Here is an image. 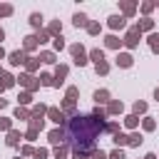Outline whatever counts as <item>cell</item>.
I'll use <instances>...</instances> for the list:
<instances>
[{"instance_id":"obj_6","label":"cell","mask_w":159,"mask_h":159,"mask_svg":"<svg viewBox=\"0 0 159 159\" xmlns=\"http://www.w3.org/2000/svg\"><path fill=\"white\" fill-rule=\"evenodd\" d=\"M27 57H30V55H27L22 47H20V50H12V52H7V65H10V67H20V65L27 62Z\"/></svg>"},{"instance_id":"obj_59","label":"cell","mask_w":159,"mask_h":159,"mask_svg":"<svg viewBox=\"0 0 159 159\" xmlns=\"http://www.w3.org/2000/svg\"><path fill=\"white\" fill-rule=\"evenodd\" d=\"M2 92H5V84H2V82H0V97H2Z\"/></svg>"},{"instance_id":"obj_12","label":"cell","mask_w":159,"mask_h":159,"mask_svg":"<svg viewBox=\"0 0 159 159\" xmlns=\"http://www.w3.org/2000/svg\"><path fill=\"white\" fill-rule=\"evenodd\" d=\"M114 65H117V67H122V70H129V67L134 65V57H132V52H117V57H114Z\"/></svg>"},{"instance_id":"obj_42","label":"cell","mask_w":159,"mask_h":159,"mask_svg":"<svg viewBox=\"0 0 159 159\" xmlns=\"http://www.w3.org/2000/svg\"><path fill=\"white\" fill-rule=\"evenodd\" d=\"M65 97H67V99H75V102H77V97H80V87L70 84V87L65 89Z\"/></svg>"},{"instance_id":"obj_61","label":"cell","mask_w":159,"mask_h":159,"mask_svg":"<svg viewBox=\"0 0 159 159\" xmlns=\"http://www.w3.org/2000/svg\"><path fill=\"white\" fill-rule=\"evenodd\" d=\"M12 159H25V157H20V154H17V157H12Z\"/></svg>"},{"instance_id":"obj_39","label":"cell","mask_w":159,"mask_h":159,"mask_svg":"<svg viewBox=\"0 0 159 159\" xmlns=\"http://www.w3.org/2000/svg\"><path fill=\"white\" fill-rule=\"evenodd\" d=\"M67 45H65V37L60 35V37H52V52H62Z\"/></svg>"},{"instance_id":"obj_22","label":"cell","mask_w":159,"mask_h":159,"mask_svg":"<svg viewBox=\"0 0 159 159\" xmlns=\"http://www.w3.org/2000/svg\"><path fill=\"white\" fill-rule=\"evenodd\" d=\"M122 124H124L127 129H132V132H137V127L142 124V119H139L137 114H124V119H122Z\"/></svg>"},{"instance_id":"obj_33","label":"cell","mask_w":159,"mask_h":159,"mask_svg":"<svg viewBox=\"0 0 159 159\" xmlns=\"http://www.w3.org/2000/svg\"><path fill=\"white\" fill-rule=\"evenodd\" d=\"M30 109H32V114H35V117H47V109H50V107H47L45 102H35Z\"/></svg>"},{"instance_id":"obj_40","label":"cell","mask_w":159,"mask_h":159,"mask_svg":"<svg viewBox=\"0 0 159 159\" xmlns=\"http://www.w3.org/2000/svg\"><path fill=\"white\" fill-rule=\"evenodd\" d=\"M117 132H122V129H119V122L109 119V122H107V127H104V134H112V137H114Z\"/></svg>"},{"instance_id":"obj_10","label":"cell","mask_w":159,"mask_h":159,"mask_svg":"<svg viewBox=\"0 0 159 159\" xmlns=\"http://www.w3.org/2000/svg\"><path fill=\"white\" fill-rule=\"evenodd\" d=\"M137 2H132V0H119V15L122 17H134L137 15Z\"/></svg>"},{"instance_id":"obj_27","label":"cell","mask_w":159,"mask_h":159,"mask_svg":"<svg viewBox=\"0 0 159 159\" xmlns=\"http://www.w3.org/2000/svg\"><path fill=\"white\" fill-rule=\"evenodd\" d=\"M137 27L142 30V35H144V32L152 35V32H154V20H152V17H142V20L137 22Z\"/></svg>"},{"instance_id":"obj_36","label":"cell","mask_w":159,"mask_h":159,"mask_svg":"<svg viewBox=\"0 0 159 159\" xmlns=\"http://www.w3.org/2000/svg\"><path fill=\"white\" fill-rule=\"evenodd\" d=\"M40 87H52L55 84V75H50V72H40Z\"/></svg>"},{"instance_id":"obj_28","label":"cell","mask_w":159,"mask_h":159,"mask_svg":"<svg viewBox=\"0 0 159 159\" xmlns=\"http://www.w3.org/2000/svg\"><path fill=\"white\" fill-rule=\"evenodd\" d=\"M147 109H149V104H147L144 99H137V102L132 104V114H137V117H144Z\"/></svg>"},{"instance_id":"obj_30","label":"cell","mask_w":159,"mask_h":159,"mask_svg":"<svg viewBox=\"0 0 159 159\" xmlns=\"http://www.w3.org/2000/svg\"><path fill=\"white\" fill-rule=\"evenodd\" d=\"M47 32H50V37H60V35H62V22H60V20H50Z\"/></svg>"},{"instance_id":"obj_32","label":"cell","mask_w":159,"mask_h":159,"mask_svg":"<svg viewBox=\"0 0 159 159\" xmlns=\"http://www.w3.org/2000/svg\"><path fill=\"white\" fill-rule=\"evenodd\" d=\"M127 142H129V134H124V132H117V134L112 137V144H114L117 149H122V147H127Z\"/></svg>"},{"instance_id":"obj_16","label":"cell","mask_w":159,"mask_h":159,"mask_svg":"<svg viewBox=\"0 0 159 159\" xmlns=\"http://www.w3.org/2000/svg\"><path fill=\"white\" fill-rule=\"evenodd\" d=\"M122 45H124V40H119V35H114V32L104 35V47H107V50H117V52H119Z\"/></svg>"},{"instance_id":"obj_52","label":"cell","mask_w":159,"mask_h":159,"mask_svg":"<svg viewBox=\"0 0 159 159\" xmlns=\"http://www.w3.org/2000/svg\"><path fill=\"white\" fill-rule=\"evenodd\" d=\"M107 157H109V159H127V157H124V149H117V147H114L112 152H107Z\"/></svg>"},{"instance_id":"obj_55","label":"cell","mask_w":159,"mask_h":159,"mask_svg":"<svg viewBox=\"0 0 159 159\" xmlns=\"http://www.w3.org/2000/svg\"><path fill=\"white\" fill-rule=\"evenodd\" d=\"M5 57H7V52H5V47L0 45V60H5Z\"/></svg>"},{"instance_id":"obj_7","label":"cell","mask_w":159,"mask_h":159,"mask_svg":"<svg viewBox=\"0 0 159 159\" xmlns=\"http://www.w3.org/2000/svg\"><path fill=\"white\" fill-rule=\"evenodd\" d=\"M47 119H50L52 124H57V127H65V124H67V114H65L60 107H50V109H47Z\"/></svg>"},{"instance_id":"obj_41","label":"cell","mask_w":159,"mask_h":159,"mask_svg":"<svg viewBox=\"0 0 159 159\" xmlns=\"http://www.w3.org/2000/svg\"><path fill=\"white\" fill-rule=\"evenodd\" d=\"M94 72H97V75H102V77H107V75H109V62L104 60V62L94 65Z\"/></svg>"},{"instance_id":"obj_3","label":"cell","mask_w":159,"mask_h":159,"mask_svg":"<svg viewBox=\"0 0 159 159\" xmlns=\"http://www.w3.org/2000/svg\"><path fill=\"white\" fill-rule=\"evenodd\" d=\"M17 84H20L22 89L32 92V94L40 89V80H37L35 75H27V72H20V75H17Z\"/></svg>"},{"instance_id":"obj_21","label":"cell","mask_w":159,"mask_h":159,"mask_svg":"<svg viewBox=\"0 0 159 159\" xmlns=\"http://www.w3.org/2000/svg\"><path fill=\"white\" fill-rule=\"evenodd\" d=\"M40 65H42V62H40V57L30 55V57H27V62H25V72H27V75H35V72L40 70Z\"/></svg>"},{"instance_id":"obj_37","label":"cell","mask_w":159,"mask_h":159,"mask_svg":"<svg viewBox=\"0 0 159 159\" xmlns=\"http://www.w3.org/2000/svg\"><path fill=\"white\" fill-rule=\"evenodd\" d=\"M144 142V137L139 134V132H129V142H127V147H139Z\"/></svg>"},{"instance_id":"obj_17","label":"cell","mask_w":159,"mask_h":159,"mask_svg":"<svg viewBox=\"0 0 159 159\" xmlns=\"http://www.w3.org/2000/svg\"><path fill=\"white\" fill-rule=\"evenodd\" d=\"M37 47H40V42H37V35H25V37H22V50H25L27 55H30V52H35Z\"/></svg>"},{"instance_id":"obj_43","label":"cell","mask_w":159,"mask_h":159,"mask_svg":"<svg viewBox=\"0 0 159 159\" xmlns=\"http://www.w3.org/2000/svg\"><path fill=\"white\" fill-rule=\"evenodd\" d=\"M89 114H92V117H97V119H104V122H107V109H104V107H97V104H94Z\"/></svg>"},{"instance_id":"obj_45","label":"cell","mask_w":159,"mask_h":159,"mask_svg":"<svg viewBox=\"0 0 159 159\" xmlns=\"http://www.w3.org/2000/svg\"><path fill=\"white\" fill-rule=\"evenodd\" d=\"M47 157H50V149H47V147H35L32 159H47Z\"/></svg>"},{"instance_id":"obj_9","label":"cell","mask_w":159,"mask_h":159,"mask_svg":"<svg viewBox=\"0 0 159 159\" xmlns=\"http://www.w3.org/2000/svg\"><path fill=\"white\" fill-rule=\"evenodd\" d=\"M107 27H109L112 32L124 30V27H127V17H122L119 12H114V15H109V17H107Z\"/></svg>"},{"instance_id":"obj_25","label":"cell","mask_w":159,"mask_h":159,"mask_svg":"<svg viewBox=\"0 0 159 159\" xmlns=\"http://www.w3.org/2000/svg\"><path fill=\"white\" fill-rule=\"evenodd\" d=\"M87 57H89V62L99 65V62H104V50H102V47H92V50L87 52Z\"/></svg>"},{"instance_id":"obj_8","label":"cell","mask_w":159,"mask_h":159,"mask_svg":"<svg viewBox=\"0 0 159 159\" xmlns=\"http://www.w3.org/2000/svg\"><path fill=\"white\" fill-rule=\"evenodd\" d=\"M52 75H55V84H52V87L60 89V87L65 84L67 75H70V67H67V65H55V72H52Z\"/></svg>"},{"instance_id":"obj_48","label":"cell","mask_w":159,"mask_h":159,"mask_svg":"<svg viewBox=\"0 0 159 159\" xmlns=\"http://www.w3.org/2000/svg\"><path fill=\"white\" fill-rule=\"evenodd\" d=\"M70 159H89V152H84V149H72V152H70Z\"/></svg>"},{"instance_id":"obj_49","label":"cell","mask_w":159,"mask_h":159,"mask_svg":"<svg viewBox=\"0 0 159 159\" xmlns=\"http://www.w3.org/2000/svg\"><path fill=\"white\" fill-rule=\"evenodd\" d=\"M89 159H109V157H107V152H104V149H99V147H94V149L89 152Z\"/></svg>"},{"instance_id":"obj_13","label":"cell","mask_w":159,"mask_h":159,"mask_svg":"<svg viewBox=\"0 0 159 159\" xmlns=\"http://www.w3.org/2000/svg\"><path fill=\"white\" fill-rule=\"evenodd\" d=\"M92 99H94V104H97V107H107V104L112 102V94H109V89H94Z\"/></svg>"},{"instance_id":"obj_54","label":"cell","mask_w":159,"mask_h":159,"mask_svg":"<svg viewBox=\"0 0 159 159\" xmlns=\"http://www.w3.org/2000/svg\"><path fill=\"white\" fill-rule=\"evenodd\" d=\"M5 107H7V99H5V97H0V112H2Z\"/></svg>"},{"instance_id":"obj_26","label":"cell","mask_w":159,"mask_h":159,"mask_svg":"<svg viewBox=\"0 0 159 159\" xmlns=\"http://www.w3.org/2000/svg\"><path fill=\"white\" fill-rule=\"evenodd\" d=\"M0 82L5 84V89H10V87H15V84H17V77H15V75H10L7 70H2V72H0Z\"/></svg>"},{"instance_id":"obj_23","label":"cell","mask_w":159,"mask_h":159,"mask_svg":"<svg viewBox=\"0 0 159 159\" xmlns=\"http://www.w3.org/2000/svg\"><path fill=\"white\" fill-rule=\"evenodd\" d=\"M70 152H72V147L65 142V144H60V147H55V149H52V157H55V159H67V157H70Z\"/></svg>"},{"instance_id":"obj_24","label":"cell","mask_w":159,"mask_h":159,"mask_svg":"<svg viewBox=\"0 0 159 159\" xmlns=\"http://www.w3.org/2000/svg\"><path fill=\"white\" fill-rule=\"evenodd\" d=\"M27 22H30V27H32V30H37V32H40V30H42L45 17H42V12H30V20H27Z\"/></svg>"},{"instance_id":"obj_19","label":"cell","mask_w":159,"mask_h":159,"mask_svg":"<svg viewBox=\"0 0 159 159\" xmlns=\"http://www.w3.org/2000/svg\"><path fill=\"white\" fill-rule=\"evenodd\" d=\"M30 117H32V109H27V107H15V112H12V119H20V122H30Z\"/></svg>"},{"instance_id":"obj_38","label":"cell","mask_w":159,"mask_h":159,"mask_svg":"<svg viewBox=\"0 0 159 159\" xmlns=\"http://www.w3.org/2000/svg\"><path fill=\"white\" fill-rule=\"evenodd\" d=\"M87 35H92V37H97V35H102V25L92 20V22L87 25Z\"/></svg>"},{"instance_id":"obj_60","label":"cell","mask_w":159,"mask_h":159,"mask_svg":"<svg viewBox=\"0 0 159 159\" xmlns=\"http://www.w3.org/2000/svg\"><path fill=\"white\" fill-rule=\"evenodd\" d=\"M154 7H159V0H154Z\"/></svg>"},{"instance_id":"obj_58","label":"cell","mask_w":159,"mask_h":159,"mask_svg":"<svg viewBox=\"0 0 159 159\" xmlns=\"http://www.w3.org/2000/svg\"><path fill=\"white\" fill-rule=\"evenodd\" d=\"M154 99H157V102H159V87H157V89H154Z\"/></svg>"},{"instance_id":"obj_5","label":"cell","mask_w":159,"mask_h":159,"mask_svg":"<svg viewBox=\"0 0 159 159\" xmlns=\"http://www.w3.org/2000/svg\"><path fill=\"white\" fill-rule=\"evenodd\" d=\"M47 142H50L52 147L65 144V142H67V132H65V127H55V129H50V132H47Z\"/></svg>"},{"instance_id":"obj_51","label":"cell","mask_w":159,"mask_h":159,"mask_svg":"<svg viewBox=\"0 0 159 159\" xmlns=\"http://www.w3.org/2000/svg\"><path fill=\"white\" fill-rule=\"evenodd\" d=\"M37 137H40V132H35V129H30V127H27V132H25V142H27V144H32Z\"/></svg>"},{"instance_id":"obj_29","label":"cell","mask_w":159,"mask_h":159,"mask_svg":"<svg viewBox=\"0 0 159 159\" xmlns=\"http://www.w3.org/2000/svg\"><path fill=\"white\" fill-rule=\"evenodd\" d=\"M45 119H47V117H35V114H32L30 122H27V127L35 129V132H42V129H45Z\"/></svg>"},{"instance_id":"obj_63","label":"cell","mask_w":159,"mask_h":159,"mask_svg":"<svg viewBox=\"0 0 159 159\" xmlns=\"http://www.w3.org/2000/svg\"><path fill=\"white\" fill-rule=\"evenodd\" d=\"M142 159H144V157H142Z\"/></svg>"},{"instance_id":"obj_35","label":"cell","mask_w":159,"mask_h":159,"mask_svg":"<svg viewBox=\"0 0 159 159\" xmlns=\"http://www.w3.org/2000/svg\"><path fill=\"white\" fill-rule=\"evenodd\" d=\"M147 45H149V50H152L154 55H159V32H152V35L147 37Z\"/></svg>"},{"instance_id":"obj_47","label":"cell","mask_w":159,"mask_h":159,"mask_svg":"<svg viewBox=\"0 0 159 159\" xmlns=\"http://www.w3.org/2000/svg\"><path fill=\"white\" fill-rule=\"evenodd\" d=\"M10 129H15V127H12V119H7V117H2V114H0V132H5V134H7Z\"/></svg>"},{"instance_id":"obj_14","label":"cell","mask_w":159,"mask_h":159,"mask_svg":"<svg viewBox=\"0 0 159 159\" xmlns=\"http://www.w3.org/2000/svg\"><path fill=\"white\" fill-rule=\"evenodd\" d=\"M60 109L67 114V119H72V117H77V114H80V112H77V102H75V99H67V97L60 102Z\"/></svg>"},{"instance_id":"obj_4","label":"cell","mask_w":159,"mask_h":159,"mask_svg":"<svg viewBox=\"0 0 159 159\" xmlns=\"http://www.w3.org/2000/svg\"><path fill=\"white\" fill-rule=\"evenodd\" d=\"M122 40H124V47L134 50V47H139V42H142V30H139L137 25H132V27L127 30V35H124Z\"/></svg>"},{"instance_id":"obj_53","label":"cell","mask_w":159,"mask_h":159,"mask_svg":"<svg viewBox=\"0 0 159 159\" xmlns=\"http://www.w3.org/2000/svg\"><path fill=\"white\" fill-rule=\"evenodd\" d=\"M50 40H52V37H50L47 30H40V32H37V42H40V45H45V42H50Z\"/></svg>"},{"instance_id":"obj_1","label":"cell","mask_w":159,"mask_h":159,"mask_svg":"<svg viewBox=\"0 0 159 159\" xmlns=\"http://www.w3.org/2000/svg\"><path fill=\"white\" fill-rule=\"evenodd\" d=\"M109 122V119H107ZM104 119H97L92 114H77L72 119H67L65 124V132H67V144L72 149H84V152H92L97 144L94 139L99 134H104V127H107Z\"/></svg>"},{"instance_id":"obj_57","label":"cell","mask_w":159,"mask_h":159,"mask_svg":"<svg viewBox=\"0 0 159 159\" xmlns=\"http://www.w3.org/2000/svg\"><path fill=\"white\" fill-rule=\"evenodd\" d=\"M2 40H5V30L0 27V45H2Z\"/></svg>"},{"instance_id":"obj_20","label":"cell","mask_w":159,"mask_h":159,"mask_svg":"<svg viewBox=\"0 0 159 159\" xmlns=\"http://www.w3.org/2000/svg\"><path fill=\"white\" fill-rule=\"evenodd\" d=\"M89 22H92V20H89L84 12H75V15H72V25H75L77 30H80V27H84V30H87V25H89Z\"/></svg>"},{"instance_id":"obj_18","label":"cell","mask_w":159,"mask_h":159,"mask_svg":"<svg viewBox=\"0 0 159 159\" xmlns=\"http://www.w3.org/2000/svg\"><path fill=\"white\" fill-rule=\"evenodd\" d=\"M37 57L42 65H57V52H52V50H40Z\"/></svg>"},{"instance_id":"obj_44","label":"cell","mask_w":159,"mask_h":159,"mask_svg":"<svg viewBox=\"0 0 159 159\" xmlns=\"http://www.w3.org/2000/svg\"><path fill=\"white\" fill-rule=\"evenodd\" d=\"M32 154H35V147H32V144H27V142H25V144H20V157H25V159H27V157H32Z\"/></svg>"},{"instance_id":"obj_62","label":"cell","mask_w":159,"mask_h":159,"mask_svg":"<svg viewBox=\"0 0 159 159\" xmlns=\"http://www.w3.org/2000/svg\"><path fill=\"white\" fill-rule=\"evenodd\" d=\"M0 72H2V67H0Z\"/></svg>"},{"instance_id":"obj_50","label":"cell","mask_w":159,"mask_h":159,"mask_svg":"<svg viewBox=\"0 0 159 159\" xmlns=\"http://www.w3.org/2000/svg\"><path fill=\"white\" fill-rule=\"evenodd\" d=\"M139 10L144 12V17H149V15H152V10H154V2H152V0H147V2H142V5H139Z\"/></svg>"},{"instance_id":"obj_31","label":"cell","mask_w":159,"mask_h":159,"mask_svg":"<svg viewBox=\"0 0 159 159\" xmlns=\"http://www.w3.org/2000/svg\"><path fill=\"white\" fill-rule=\"evenodd\" d=\"M32 102H35V99H32V92H27V89H22V92L17 94V104H20V107H30Z\"/></svg>"},{"instance_id":"obj_11","label":"cell","mask_w":159,"mask_h":159,"mask_svg":"<svg viewBox=\"0 0 159 159\" xmlns=\"http://www.w3.org/2000/svg\"><path fill=\"white\" fill-rule=\"evenodd\" d=\"M22 139H25V134H22L20 129H10V132L5 134V144H7V147H17V149H20Z\"/></svg>"},{"instance_id":"obj_15","label":"cell","mask_w":159,"mask_h":159,"mask_svg":"<svg viewBox=\"0 0 159 159\" xmlns=\"http://www.w3.org/2000/svg\"><path fill=\"white\" fill-rule=\"evenodd\" d=\"M104 109H107V117H119V114H124V102L122 99H112Z\"/></svg>"},{"instance_id":"obj_46","label":"cell","mask_w":159,"mask_h":159,"mask_svg":"<svg viewBox=\"0 0 159 159\" xmlns=\"http://www.w3.org/2000/svg\"><path fill=\"white\" fill-rule=\"evenodd\" d=\"M12 12H15V7L10 2H0V17H10Z\"/></svg>"},{"instance_id":"obj_56","label":"cell","mask_w":159,"mask_h":159,"mask_svg":"<svg viewBox=\"0 0 159 159\" xmlns=\"http://www.w3.org/2000/svg\"><path fill=\"white\" fill-rule=\"evenodd\" d=\"M144 159H157V154H154V152H149V154H144Z\"/></svg>"},{"instance_id":"obj_34","label":"cell","mask_w":159,"mask_h":159,"mask_svg":"<svg viewBox=\"0 0 159 159\" xmlns=\"http://www.w3.org/2000/svg\"><path fill=\"white\" fill-rule=\"evenodd\" d=\"M142 129H144V132H154V129H157V119L149 117V114H144V117H142Z\"/></svg>"},{"instance_id":"obj_2","label":"cell","mask_w":159,"mask_h":159,"mask_svg":"<svg viewBox=\"0 0 159 159\" xmlns=\"http://www.w3.org/2000/svg\"><path fill=\"white\" fill-rule=\"evenodd\" d=\"M67 50H70V55H72V62H75L77 67H87L89 57H87V50H84V45H82V42H72Z\"/></svg>"}]
</instances>
